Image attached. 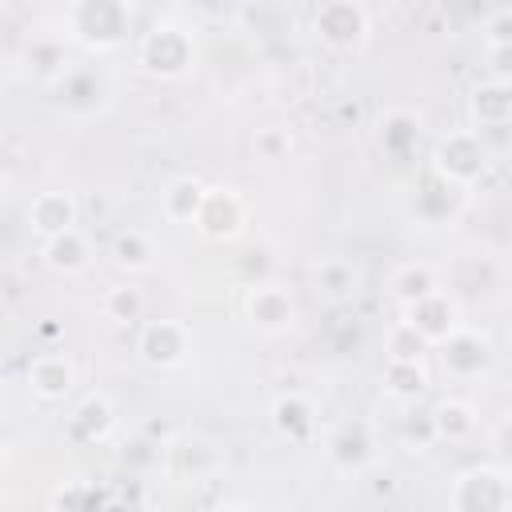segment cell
Masks as SVG:
<instances>
[{"mask_svg": "<svg viewBox=\"0 0 512 512\" xmlns=\"http://www.w3.org/2000/svg\"><path fill=\"white\" fill-rule=\"evenodd\" d=\"M488 168V148L480 140V132H448L436 144V172L444 184L464 188L472 180H480Z\"/></svg>", "mask_w": 512, "mask_h": 512, "instance_id": "obj_1", "label": "cell"}, {"mask_svg": "<svg viewBox=\"0 0 512 512\" xmlns=\"http://www.w3.org/2000/svg\"><path fill=\"white\" fill-rule=\"evenodd\" d=\"M512 504V488H508V472L480 464L472 472H464L452 488V508L456 512H504Z\"/></svg>", "mask_w": 512, "mask_h": 512, "instance_id": "obj_2", "label": "cell"}, {"mask_svg": "<svg viewBox=\"0 0 512 512\" xmlns=\"http://www.w3.org/2000/svg\"><path fill=\"white\" fill-rule=\"evenodd\" d=\"M128 0H76L72 4V28L80 40L96 44V48H112L124 40L128 28Z\"/></svg>", "mask_w": 512, "mask_h": 512, "instance_id": "obj_3", "label": "cell"}, {"mask_svg": "<svg viewBox=\"0 0 512 512\" xmlns=\"http://www.w3.org/2000/svg\"><path fill=\"white\" fill-rule=\"evenodd\" d=\"M140 64L152 76H184L192 64V44L176 24H156L140 44Z\"/></svg>", "mask_w": 512, "mask_h": 512, "instance_id": "obj_4", "label": "cell"}, {"mask_svg": "<svg viewBox=\"0 0 512 512\" xmlns=\"http://www.w3.org/2000/svg\"><path fill=\"white\" fill-rule=\"evenodd\" d=\"M192 224L208 240H232L244 224V204L232 188H204V200H200V212Z\"/></svg>", "mask_w": 512, "mask_h": 512, "instance_id": "obj_5", "label": "cell"}, {"mask_svg": "<svg viewBox=\"0 0 512 512\" xmlns=\"http://www.w3.org/2000/svg\"><path fill=\"white\" fill-rule=\"evenodd\" d=\"M440 360H444V368L452 372V376H480L488 364H492V344L480 336V332H472V328H464V324H456L440 344Z\"/></svg>", "mask_w": 512, "mask_h": 512, "instance_id": "obj_6", "label": "cell"}, {"mask_svg": "<svg viewBox=\"0 0 512 512\" xmlns=\"http://www.w3.org/2000/svg\"><path fill=\"white\" fill-rule=\"evenodd\" d=\"M404 324H408L412 332H420L428 344H440V340L460 324V308H456V300H448V296L436 288V292H428V296L404 304Z\"/></svg>", "mask_w": 512, "mask_h": 512, "instance_id": "obj_7", "label": "cell"}, {"mask_svg": "<svg viewBox=\"0 0 512 512\" xmlns=\"http://www.w3.org/2000/svg\"><path fill=\"white\" fill-rule=\"evenodd\" d=\"M368 32V20H364V8L352 4V0H328L320 12H316V36L332 48H356Z\"/></svg>", "mask_w": 512, "mask_h": 512, "instance_id": "obj_8", "label": "cell"}, {"mask_svg": "<svg viewBox=\"0 0 512 512\" xmlns=\"http://www.w3.org/2000/svg\"><path fill=\"white\" fill-rule=\"evenodd\" d=\"M188 356V332L176 320H156L140 332V360L152 368H176Z\"/></svg>", "mask_w": 512, "mask_h": 512, "instance_id": "obj_9", "label": "cell"}, {"mask_svg": "<svg viewBox=\"0 0 512 512\" xmlns=\"http://www.w3.org/2000/svg\"><path fill=\"white\" fill-rule=\"evenodd\" d=\"M244 308H248V320L264 332H284L292 324V296L280 284H256Z\"/></svg>", "mask_w": 512, "mask_h": 512, "instance_id": "obj_10", "label": "cell"}, {"mask_svg": "<svg viewBox=\"0 0 512 512\" xmlns=\"http://www.w3.org/2000/svg\"><path fill=\"white\" fill-rule=\"evenodd\" d=\"M328 460L340 472H360L372 460V436H368V428L364 424H340L328 436Z\"/></svg>", "mask_w": 512, "mask_h": 512, "instance_id": "obj_11", "label": "cell"}, {"mask_svg": "<svg viewBox=\"0 0 512 512\" xmlns=\"http://www.w3.org/2000/svg\"><path fill=\"white\" fill-rule=\"evenodd\" d=\"M44 260H48V268L52 272H64V276H76V272H84L88 268V244H84V236L76 232V228H64V232H56V236H44Z\"/></svg>", "mask_w": 512, "mask_h": 512, "instance_id": "obj_12", "label": "cell"}, {"mask_svg": "<svg viewBox=\"0 0 512 512\" xmlns=\"http://www.w3.org/2000/svg\"><path fill=\"white\" fill-rule=\"evenodd\" d=\"M28 220L40 236H56L64 228H76V204L64 192H40L28 208Z\"/></svg>", "mask_w": 512, "mask_h": 512, "instance_id": "obj_13", "label": "cell"}, {"mask_svg": "<svg viewBox=\"0 0 512 512\" xmlns=\"http://www.w3.org/2000/svg\"><path fill=\"white\" fill-rule=\"evenodd\" d=\"M28 384H32L36 396L60 400V396L72 392V364H68L64 356H40V360H32V368H28Z\"/></svg>", "mask_w": 512, "mask_h": 512, "instance_id": "obj_14", "label": "cell"}, {"mask_svg": "<svg viewBox=\"0 0 512 512\" xmlns=\"http://www.w3.org/2000/svg\"><path fill=\"white\" fill-rule=\"evenodd\" d=\"M200 200H204V184L180 176V180H172V184L160 192V212H164V220H172V224H192L196 212H200Z\"/></svg>", "mask_w": 512, "mask_h": 512, "instance_id": "obj_15", "label": "cell"}, {"mask_svg": "<svg viewBox=\"0 0 512 512\" xmlns=\"http://www.w3.org/2000/svg\"><path fill=\"white\" fill-rule=\"evenodd\" d=\"M472 112L480 120V128H504L512 108H508V84L500 80H484L476 92H472Z\"/></svg>", "mask_w": 512, "mask_h": 512, "instance_id": "obj_16", "label": "cell"}, {"mask_svg": "<svg viewBox=\"0 0 512 512\" xmlns=\"http://www.w3.org/2000/svg\"><path fill=\"white\" fill-rule=\"evenodd\" d=\"M432 432H436L440 440H468V436L476 432V412H472V404H464V400H444V404H436V412H432Z\"/></svg>", "mask_w": 512, "mask_h": 512, "instance_id": "obj_17", "label": "cell"}, {"mask_svg": "<svg viewBox=\"0 0 512 512\" xmlns=\"http://www.w3.org/2000/svg\"><path fill=\"white\" fill-rule=\"evenodd\" d=\"M384 388L392 396H400V400H416L428 388V372H424L420 360H392L388 356V364H384Z\"/></svg>", "mask_w": 512, "mask_h": 512, "instance_id": "obj_18", "label": "cell"}, {"mask_svg": "<svg viewBox=\"0 0 512 512\" xmlns=\"http://www.w3.org/2000/svg\"><path fill=\"white\" fill-rule=\"evenodd\" d=\"M392 296L400 300V308L404 304H412V300H420V296H428V292H436L440 284H436V272L428 268V264H400L396 272H392Z\"/></svg>", "mask_w": 512, "mask_h": 512, "instance_id": "obj_19", "label": "cell"}, {"mask_svg": "<svg viewBox=\"0 0 512 512\" xmlns=\"http://www.w3.org/2000/svg\"><path fill=\"white\" fill-rule=\"evenodd\" d=\"M272 416H276V428H280L288 440H308V436H312V428H316L312 408H308L300 396H284V400H276Z\"/></svg>", "mask_w": 512, "mask_h": 512, "instance_id": "obj_20", "label": "cell"}, {"mask_svg": "<svg viewBox=\"0 0 512 512\" xmlns=\"http://www.w3.org/2000/svg\"><path fill=\"white\" fill-rule=\"evenodd\" d=\"M112 424H116V416H112V404L104 396H88L76 412V432L84 440H104L112 432Z\"/></svg>", "mask_w": 512, "mask_h": 512, "instance_id": "obj_21", "label": "cell"}, {"mask_svg": "<svg viewBox=\"0 0 512 512\" xmlns=\"http://www.w3.org/2000/svg\"><path fill=\"white\" fill-rule=\"evenodd\" d=\"M112 256H116L120 268L144 272V268H152V256H156V252H152V244H148L144 232H120L116 244H112Z\"/></svg>", "mask_w": 512, "mask_h": 512, "instance_id": "obj_22", "label": "cell"}, {"mask_svg": "<svg viewBox=\"0 0 512 512\" xmlns=\"http://www.w3.org/2000/svg\"><path fill=\"white\" fill-rule=\"evenodd\" d=\"M316 284H320L324 296L344 300V296L356 292V272H352V264H344V260H328V264L316 268Z\"/></svg>", "mask_w": 512, "mask_h": 512, "instance_id": "obj_23", "label": "cell"}, {"mask_svg": "<svg viewBox=\"0 0 512 512\" xmlns=\"http://www.w3.org/2000/svg\"><path fill=\"white\" fill-rule=\"evenodd\" d=\"M104 312H108V320H116V324H132V320H140V312H144V296H140L132 284L108 288Z\"/></svg>", "mask_w": 512, "mask_h": 512, "instance_id": "obj_24", "label": "cell"}, {"mask_svg": "<svg viewBox=\"0 0 512 512\" xmlns=\"http://www.w3.org/2000/svg\"><path fill=\"white\" fill-rule=\"evenodd\" d=\"M424 348H428V340H424L420 332H412V328L400 320V328L392 332L388 356H392V360H420V356H424Z\"/></svg>", "mask_w": 512, "mask_h": 512, "instance_id": "obj_25", "label": "cell"}, {"mask_svg": "<svg viewBox=\"0 0 512 512\" xmlns=\"http://www.w3.org/2000/svg\"><path fill=\"white\" fill-rule=\"evenodd\" d=\"M488 44H512V16H508V8H500V12L488 20L484 48H488Z\"/></svg>", "mask_w": 512, "mask_h": 512, "instance_id": "obj_26", "label": "cell"}, {"mask_svg": "<svg viewBox=\"0 0 512 512\" xmlns=\"http://www.w3.org/2000/svg\"><path fill=\"white\" fill-rule=\"evenodd\" d=\"M484 52H488V60H492V76H488V80L508 84V56H512V44H488Z\"/></svg>", "mask_w": 512, "mask_h": 512, "instance_id": "obj_27", "label": "cell"}, {"mask_svg": "<svg viewBox=\"0 0 512 512\" xmlns=\"http://www.w3.org/2000/svg\"><path fill=\"white\" fill-rule=\"evenodd\" d=\"M260 152L268 156V160H280L284 152H288V136H280V132H260Z\"/></svg>", "mask_w": 512, "mask_h": 512, "instance_id": "obj_28", "label": "cell"}, {"mask_svg": "<svg viewBox=\"0 0 512 512\" xmlns=\"http://www.w3.org/2000/svg\"><path fill=\"white\" fill-rule=\"evenodd\" d=\"M4 4H8V0H0V8H4Z\"/></svg>", "mask_w": 512, "mask_h": 512, "instance_id": "obj_29", "label": "cell"}, {"mask_svg": "<svg viewBox=\"0 0 512 512\" xmlns=\"http://www.w3.org/2000/svg\"><path fill=\"white\" fill-rule=\"evenodd\" d=\"M0 460H4V452H0Z\"/></svg>", "mask_w": 512, "mask_h": 512, "instance_id": "obj_30", "label": "cell"}]
</instances>
